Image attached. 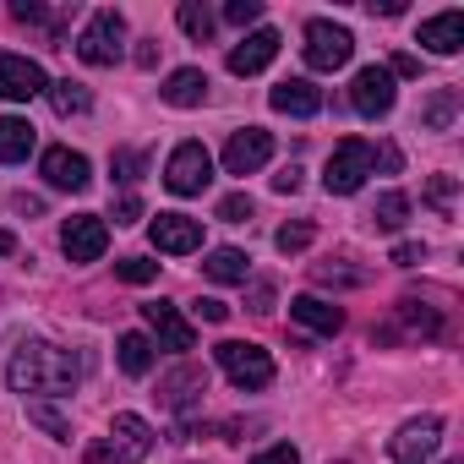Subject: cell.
I'll list each match as a JSON object with an SVG mask.
<instances>
[{"mask_svg":"<svg viewBox=\"0 0 464 464\" xmlns=\"http://www.w3.org/2000/svg\"><path fill=\"white\" fill-rule=\"evenodd\" d=\"M39 169H44V180H50L55 191H82V186L93 180V164H88V153H77V148H50V153L39 159Z\"/></svg>","mask_w":464,"mask_h":464,"instance_id":"obj_15","label":"cell"},{"mask_svg":"<svg viewBox=\"0 0 464 464\" xmlns=\"http://www.w3.org/2000/svg\"><path fill=\"white\" fill-rule=\"evenodd\" d=\"M372 12H382V17H399V12H404V0H372Z\"/></svg>","mask_w":464,"mask_h":464,"instance_id":"obj_45","label":"cell"},{"mask_svg":"<svg viewBox=\"0 0 464 464\" xmlns=\"http://www.w3.org/2000/svg\"><path fill=\"white\" fill-rule=\"evenodd\" d=\"M148 236H153V246H159V252L186 257V252H197V246H202V224H197V218H186V213H159V218L148 224Z\"/></svg>","mask_w":464,"mask_h":464,"instance_id":"obj_14","label":"cell"},{"mask_svg":"<svg viewBox=\"0 0 464 464\" xmlns=\"http://www.w3.org/2000/svg\"><path fill=\"white\" fill-rule=\"evenodd\" d=\"M399 317H404V328H410V334H420V339H437V334H442V323H437L415 295H404V301H399Z\"/></svg>","mask_w":464,"mask_h":464,"instance_id":"obj_29","label":"cell"},{"mask_svg":"<svg viewBox=\"0 0 464 464\" xmlns=\"http://www.w3.org/2000/svg\"><path fill=\"white\" fill-rule=\"evenodd\" d=\"M39 93H50V77H44L39 61H28V55H0V99H6V104H28Z\"/></svg>","mask_w":464,"mask_h":464,"instance_id":"obj_9","label":"cell"},{"mask_svg":"<svg viewBox=\"0 0 464 464\" xmlns=\"http://www.w3.org/2000/svg\"><path fill=\"white\" fill-rule=\"evenodd\" d=\"M224 23H236V28L263 23V0H229V6H224Z\"/></svg>","mask_w":464,"mask_h":464,"instance_id":"obj_33","label":"cell"},{"mask_svg":"<svg viewBox=\"0 0 464 464\" xmlns=\"http://www.w3.org/2000/svg\"><path fill=\"white\" fill-rule=\"evenodd\" d=\"M104 246H110V224H104L99 213H77V218L61 224V252H66L72 263H99Z\"/></svg>","mask_w":464,"mask_h":464,"instance_id":"obj_8","label":"cell"},{"mask_svg":"<svg viewBox=\"0 0 464 464\" xmlns=\"http://www.w3.org/2000/svg\"><path fill=\"white\" fill-rule=\"evenodd\" d=\"M372 164H377L372 142H361V137H344V142L328 153V169H323V186H328V197H355V191L366 186Z\"/></svg>","mask_w":464,"mask_h":464,"instance_id":"obj_5","label":"cell"},{"mask_svg":"<svg viewBox=\"0 0 464 464\" xmlns=\"http://www.w3.org/2000/svg\"><path fill=\"white\" fill-rule=\"evenodd\" d=\"M453 191H459V186H453V175H431V186H426V202L448 213V208H453Z\"/></svg>","mask_w":464,"mask_h":464,"instance_id":"obj_35","label":"cell"},{"mask_svg":"<svg viewBox=\"0 0 464 464\" xmlns=\"http://www.w3.org/2000/svg\"><path fill=\"white\" fill-rule=\"evenodd\" d=\"M252 301H257L252 312H268V306H274V285H257V290H252Z\"/></svg>","mask_w":464,"mask_h":464,"instance_id":"obj_44","label":"cell"},{"mask_svg":"<svg viewBox=\"0 0 464 464\" xmlns=\"http://www.w3.org/2000/svg\"><path fill=\"white\" fill-rule=\"evenodd\" d=\"M279 44H285V39H279L274 28H252L236 50H229V72H236V77H257V72L279 55Z\"/></svg>","mask_w":464,"mask_h":464,"instance_id":"obj_16","label":"cell"},{"mask_svg":"<svg viewBox=\"0 0 464 464\" xmlns=\"http://www.w3.org/2000/svg\"><path fill=\"white\" fill-rule=\"evenodd\" d=\"M274 191H279V197L301 191V169H295V164H290V169H279V175H274Z\"/></svg>","mask_w":464,"mask_h":464,"instance_id":"obj_40","label":"cell"},{"mask_svg":"<svg viewBox=\"0 0 464 464\" xmlns=\"http://www.w3.org/2000/svg\"><path fill=\"white\" fill-rule=\"evenodd\" d=\"M28 153H34V126L23 115H6L0 121V164H17Z\"/></svg>","mask_w":464,"mask_h":464,"instance_id":"obj_24","label":"cell"},{"mask_svg":"<svg viewBox=\"0 0 464 464\" xmlns=\"http://www.w3.org/2000/svg\"><path fill=\"white\" fill-rule=\"evenodd\" d=\"M252 464H301V453H295L290 442H274V448H263Z\"/></svg>","mask_w":464,"mask_h":464,"instance_id":"obj_37","label":"cell"},{"mask_svg":"<svg viewBox=\"0 0 464 464\" xmlns=\"http://www.w3.org/2000/svg\"><path fill=\"white\" fill-rule=\"evenodd\" d=\"M175 17H180V34H186V39H197V44L213 39V12L202 6V0H180V12H175Z\"/></svg>","mask_w":464,"mask_h":464,"instance_id":"obj_27","label":"cell"},{"mask_svg":"<svg viewBox=\"0 0 464 464\" xmlns=\"http://www.w3.org/2000/svg\"><path fill=\"white\" fill-rule=\"evenodd\" d=\"M268 159H274V131H263V126H246L224 142V169L229 175H257Z\"/></svg>","mask_w":464,"mask_h":464,"instance_id":"obj_10","label":"cell"},{"mask_svg":"<svg viewBox=\"0 0 464 464\" xmlns=\"http://www.w3.org/2000/svg\"><path fill=\"white\" fill-rule=\"evenodd\" d=\"M115 169H121V180H137V169H142V159H137L131 148H115Z\"/></svg>","mask_w":464,"mask_h":464,"instance_id":"obj_38","label":"cell"},{"mask_svg":"<svg viewBox=\"0 0 464 464\" xmlns=\"http://www.w3.org/2000/svg\"><path fill=\"white\" fill-rule=\"evenodd\" d=\"M202 393H208V372H202V366H191V361H186V366H175V372L159 382V399H164L169 410H191Z\"/></svg>","mask_w":464,"mask_h":464,"instance_id":"obj_18","label":"cell"},{"mask_svg":"<svg viewBox=\"0 0 464 464\" xmlns=\"http://www.w3.org/2000/svg\"><path fill=\"white\" fill-rule=\"evenodd\" d=\"M437 442H442V420L437 415H420V420H404L388 437V453L399 464H426V453H437Z\"/></svg>","mask_w":464,"mask_h":464,"instance_id":"obj_11","label":"cell"},{"mask_svg":"<svg viewBox=\"0 0 464 464\" xmlns=\"http://www.w3.org/2000/svg\"><path fill=\"white\" fill-rule=\"evenodd\" d=\"M72 50H77V61H88V66H115V61L126 55V17H121V12H110V6H104V12H93Z\"/></svg>","mask_w":464,"mask_h":464,"instance_id":"obj_4","label":"cell"},{"mask_svg":"<svg viewBox=\"0 0 464 464\" xmlns=\"http://www.w3.org/2000/svg\"><path fill=\"white\" fill-rule=\"evenodd\" d=\"M213 361H218V372H224L229 382L246 388V393H257V388H268V382H274V355H268L263 344L224 339V344H213Z\"/></svg>","mask_w":464,"mask_h":464,"instance_id":"obj_2","label":"cell"},{"mask_svg":"<svg viewBox=\"0 0 464 464\" xmlns=\"http://www.w3.org/2000/svg\"><path fill=\"white\" fill-rule=\"evenodd\" d=\"M350 55H355V39H350V28H339V23H306V66L312 72H339V66H350Z\"/></svg>","mask_w":464,"mask_h":464,"instance_id":"obj_6","label":"cell"},{"mask_svg":"<svg viewBox=\"0 0 464 464\" xmlns=\"http://www.w3.org/2000/svg\"><path fill=\"white\" fill-rule=\"evenodd\" d=\"M459 88H437L431 99H426V110H420V121H426V131H448L453 126V115H459Z\"/></svg>","mask_w":464,"mask_h":464,"instance_id":"obj_25","label":"cell"},{"mask_svg":"<svg viewBox=\"0 0 464 464\" xmlns=\"http://www.w3.org/2000/svg\"><path fill=\"white\" fill-rule=\"evenodd\" d=\"M115 274H121L126 285H153V279H159V263H148V257H121Z\"/></svg>","mask_w":464,"mask_h":464,"instance_id":"obj_32","label":"cell"},{"mask_svg":"<svg viewBox=\"0 0 464 464\" xmlns=\"http://www.w3.org/2000/svg\"><path fill=\"white\" fill-rule=\"evenodd\" d=\"M28 420H34V426H44V431H50V437H61V442L72 437V420H66L61 410H50V404H28Z\"/></svg>","mask_w":464,"mask_h":464,"instance_id":"obj_31","label":"cell"},{"mask_svg":"<svg viewBox=\"0 0 464 464\" xmlns=\"http://www.w3.org/2000/svg\"><path fill=\"white\" fill-rule=\"evenodd\" d=\"M115 361H121L126 377H148L153 372V339L148 334H121L115 339Z\"/></svg>","mask_w":464,"mask_h":464,"instance_id":"obj_23","label":"cell"},{"mask_svg":"<svg viewBox=\"0 0 464 464\" xmlns=\"http://www.w3.org/2000/svg\"><path fill=\"white\" fill-rule=\"evenodd\" d=\"M77 377H82V361H77L72 350L44 344V339L17 344V355H12V366H6L12 393H55V399H61V393L77 388Z\"/></svg>","mask_w":464,"mask_h":464,"instance_id":"obj_1","label":"cell"},{"mask_svg":"<svg viewBox=\"0 0 464 464\" xmlns=\"http://www.w3.org/2000/svg\"><path fill=\"white\" fill-rule=\"evenodd\" d=\"M290 317H295L301 328L323 334V339H334V334L344 328V312H339V306H328L323 295H295V301H290Z\"/></svg>","mask_w":464,"mask_h":464,"instance_id":"obj_20","label":"cell"},{"mask_svg":"<svg viewBox=\"0 0 464 464\" xmlns=\"http://www.w3.org/2000/svg\"><path fill=\"white\" fill-rule=\"evenodd\" d=\"M393 263H399V268H415V263H426V246L404 241V246H393Z\"/></svg>","mask_w":464,"mask_h":464,"instance_id":"obj_39","label":"cell"},{"mask_svg":"<svg viewBox=\"0 0 464 464\" xmlns=\"http://www.w3.org/2000/svg\"><path fill=\"white\" fill-rule=\"evenodd\" d=\"M268 104L279 110V115H295V121H312L317 110H323V88L317 82H306V77H285L274 93H268Z\"/></svg>","mask_w":464,"mask_h":464,"instance_id":"obj_17","label":"cell"},{"mask_svg":"<svg viewBox=\"0 0 464 464\" xmlns=\"http://www.w3.org/2000/svg\"><path fill=\"white\" fill-rule=\"evenodd\" d=\"M153 453V426L142 415H115L110 420V442L88 448V464H142Z\"/></svg>","mask_w":464,"mask_h":464,"instance_id":"obj_3","label":"cell"},{"mask_svg":"<svg viewBox=\"0 0 464 464\" xmlns=\"http://www.w3.org/2000/svg\"><path fill=\"white\" fill-rule=\"evenodd\" d=\"M17 252V236H12V229H0V257H12Z\"/></svg>","mask_w":464,"mask_h":464,"instance_id":"obj_46","label":"cell"},{"mask_svg":"<svg viewBox=\"0 0 464 464\" xmlns=\"http://www.w3.org/2000/svg\"><path fill=\"white\" fill-rule=\"evenodd\" d=\"M50 104H55L61 115H88V110H93V93L66 77V82H50Z\"/></svg>","mask_w":464,"mask_h":464,"instance_id":"obj_26","label":"cell"},{"mask_svg":"<svg viewBox=\"0 0 464 464\" xmlns=\"http://www.w3.org/2000/svg\"><path fill=\"white\" fill-rule=\"evenodd\" d=\"M420 44L431 55H459L464 50V12H437L420 23Z\"/></svg>","mask_w":464,"mask_h":464,"instance_id":"obj_19","label":"cell"},{"mask_svg":"<svg viewBox=\"0 0 464 464\" xmlns=\"http://www.w3.org/2000/svg\"><path fill=\"white\" fill-rule=\"evenodd\" d=\"M208 180H213V153H208L202 142H180V148L169 153V164H164V186H169L175 197H197Z\"/></svg>","mask_w":464,"mask_h":464,"instance_id":"obj_7","label":"cell"},{"mask_svg":"<svg viewBox=\"0 0 464 464\" xmlns=\"http://www.w3.org/2000/svg\"><path fill=\"white\" fill-rule=\"evenodd\" d=\"M218 218H224V224H246V218H252V197H246V191H229V197L218 202Z\"/></svg>","mask_w":464,"mask_h":464,"instance_id":"obj_34","label":"cell"},{"mask_svg":"<svg viewBox=\"0 0 464 464\" xmlns=\"http://www.w3.org/2000/svg\"><path fill=\"white\" fill-rule=\"evenodd\" d=\"M202 274H208V279H218V285H246L252 257H246V252H236V246H213V252H208V263H202Z\"/></svg>","mask_w":464,"mask_h":464,"instance_id":"obj_22","label":"cell"},{"mask_svg":"<svg viewBox=\"0 0 464 464\" xmlns=\"http://www.w3.org/2000/svg\"><path fill=\"white\" fill-rule=\"evenodd\" d=\"M404 218H410V197L404 191H382L377 208H372V224L377 229H404Z\"/></svg>","mask_w":464,"mask_h":464,"instance_id":"obj_28","label":"cell"},{"mask_svg":"<svg viewBox=\"0 0 464 464\" xmlns=\"http://www.w3.org/2000/svg\"><path fill=\"white\" fill-rule=\"evenodd\" d=\"M137 218H142V202L137 197H121L115 202V224H137Z\"/></svg>","mask_w":464,"mask_h":464,"instance_id":"obj_41","label":"cell"},{"mask_svg":"<svg viewBox=\"0 0 464 464\" xmlns=\"http://www.w3.org/2000/svg\"><path fill=\"white\" fill-rule=\"evenodd\" d=\"M142 323L159 334V344H164V350H180V355H186V350H197V328L180 317V306H169V301H148V306H142Z\"/></svg>","mask_w":464,"mask_h":464,"instance_id":"obj_13","label":"cell"},{"mask_svg":"<svg viewBox=\"0 0 464 464\" xmlns=\"http://www.w3.org/2000/svg\"><path fill=\"white\" fill-rule=\"evenodd\" d=\"M350 104H355V115H366V121L388 115V110H393V77H388V66H361L355 82H350Z\"/></svg>","mask_w":464,"mask_h":464,"instance_id":"obj_12","label":"cell"},{"mask_svg":"<svg viewBox=\"0 0 464 464\" xmlns=\"http://www.w3.org/2000/svg\"><path fill=\"white\" fill-rule=\"evenodd\" d=\"M12 17H17V23H44V6H34V0H17Z\"/></svg>","mask_w":464,"mask_h":464,"instance_id":"obj_43","label":"cell"},{"mask_svg":"<svg viewBox=\"0 0 464 464\" xmlns=\"http://www.w3.org/2000/svg\"><path fill=\"white\" fill-rule=\"evenodd\" d=\"M274 246H279L285 257H290V252H306V246H312V224H306V218H295V224H285V229H279V236H274Z\"/></svg>","mask_w":464,"mask_h":464,"instance_id":"obj_30","label":"cell"},{"mask_svg":"<svg viewBox=\"0 0 464 464\" xmlns=\"http://www.w3.org/2000/svg\"><path fill=\"white\" fill-rule=\"evenodd\" d=\"M164 104H175V110H197L202 99H208V77L197 72V66H180V72H169L164 77Z\"/></svg>","mask_w":464,"mask_h":464,"instance_id":"obj_21","label":"cell"},{"mask_svg":"<svg viewBox=\"0 0 464 464\" xmlns=\"http://www.w3.org/2000/svg\"><path fill=\"white\" fill-rule=\"evenodd\" d=\"M197 317H202V323H224V317H229V306L208 295V301H197Z\"/></svg>","mask_w":464,"mask_h":464,"instance_id":"obj_42","label":"cell"},{"mask_svg":"<svg viewBox=\"0 0 464 464\" xmlns=\"http://www.w3.org/2000/svg\"><path fill=\"white\" fill-rule=\"evenodd\" d=\"M317 285H366V274H350L339 263H317Z\"/></svg>","mask_w":464,"mask_h":464,"instance_id":"obj_36","label":"cell"}]
</instances>
